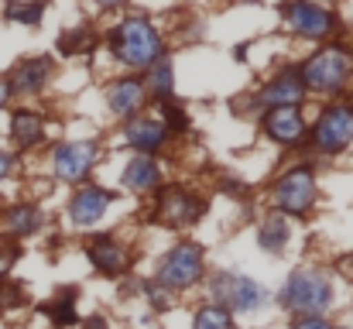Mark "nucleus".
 Returning <instances> with one entry per match:
<instances>
[{
	"label": "nucleus",
	"mask_w": 353,
	"mask_h": 329,
	"mask_svg": "<svg viewBox=\"0 0 353 329\" xmlns=\"http://www.w3.org/2000/svg\"><path fill=\"white\" fill-rule=\"evenodd\" d=\"M107 48L110 55L117 59V66H123L127 72H148L165 52V38H161V28L144 17V14H127L120 17L117 24L110 28L107 34Z\"/></svg>",
	"instance_id": "nucleus-1"
},
{
	"label": "nucleus",
	"mask_w": 353,
	"mask_h": 329,
	"mask_svg": "<svg viewBox=\"0 0 353 329\" xmlns=\"http://www.w3.org/2000/svg\"><path fill=\"white\" fill-rule=\"evenodd\" d=\"M299 76H302V83H305L309 93L340 97L353 79V45H347V41L319 45V48L299 66Z\"/></svg>",
	"instance_id": "nucleus-2"
},
{
	"label": "nucleus",
	"mask_w": 353,
	"mask_h": 329,
	"mask_svg": "<svg viewBox=\"0 0 353 329\" xmlns=\"http://www.w3.org/2000/svg\"><path fill=\"white\" fill-rule=\"evenodd\" d=\"M278 306L288 316L299 319H312V316H326V309L333 306V281L326 271L319 268H299L285 278L281 292H278Z\"/></svg>",
	"instance_id": "nucleus-3"
},
{
	"label": "nucleus",
	"mask_w": 353,
	"mask_h": 329,
	"mask_svg": "<svg viewBox=\"0 0 353 329\" xmlns=\"http://www.w3.org/2000/svg\"><path fill=\"white\" fill-rule=\"evenodd\" d=\"M319 196V182H316V168L312 165H295L288 172L278 175V182L271 186V203L274 213L288 219H302L312 213Z\"/></svg>",
	"instance_id": "nucleus-4"
},
{
	"label": "nucleus",
	"mask_w": 353,
	"mask_h": 329,
	"mask_svg": "<svg viewBox=\"0 0 353 329\" xmlns=\"http://www.w3.org/2000/svg\"><path fill=\"white\" fill-rule=\"evenodd\" d=\"M206 278V264H203V250L199 243L192 240H182L175 243L154 268V281L168 292H185V288H196L199 281Z\"/></svg>",
	"instance_id": "nucleus-5"
},
{
	"label": "nucleus",
	"mask_w": 353,
	"mask_h": 329,
	"mask_svg": "<svg viewBox=\"0 0 353 329\" xmlns=\"http://www.w3.org/2000/svg\"><path fill=\"white\" fill-rule=\"evenodd\" d=\"M103 148L97 137H79V141H62L52 151V175L65 186H83L93 168L100 165Z\"/></svg>",
	"instance_id": "nucleus-6"
},
{
	"label": "nucleus",
	"mask_w": 353,
	"mask_h": 329,
	"mask_svg": "<svg viewBox=\"0 0 353 329\" xmlns=\"http://www.w3.org/2000/svg\"><path fill=\"white\" fill-rule=\"evenodd\" d=\"M278 14L285 31H292L302 41H326L336 31V14L316 0H281Z\"/></svg>",
	"instance_id": "nucleus-7"
},
{
	"label": "nucleus",
	"mask_w": 353,
	"mask_h": 329,
	"mask_svg": "<svg viewBox=\"0 0 353 329\" xmlns=\"http://www.w3.org/2000/svg\"><path fill=\"white\" fill-rule=\"evenodd\" d=\"M210 295H213V306H223L227 312H236V316L257 312V309L271 299V292H268L261 281H254V278H247V275H230V271L213 275Z\"/></svg>",
	"instance_id": "nucleus-8"
},
{
	"label": "nucleus",
	"mask_w": 353,
	"mask_h": 329,
	"mask_svg": "<svg viewBox=\"0 0 353 329\" xmlns=\"http://www.w3.org/2000/svg\"><path fill=\"white\" fill-rule=\"evenodd\" d=\"M309 144L319 154H340L353 144V103L336 100L319 113V120L309 127Z\"/></svg>",
	"instance_id": "nucleus-9"
},
{
	"label": "nucleus",
	"mask_w": 353,
	"mask_h": 329,
	"mask_svg": "<svg viewBox=\"0 0 353 329\" xmlns=\"http://www.w3.org/2000/svg\"><path fill=\"white\" fill-rule=\"evenodd\" d=\"M305 97H309V90H305L299 69L285 66L264 86H257V93L243 103V113H264V110H274V107H302Z\"/></svg>",
	"instance_id": "nucleus-10"
},
{
	"label": "nucleus",
	"mask_w": 353,
	"mask_h": 329,
	"mask_svg": "<svg viewBox=\"0 0 353 329\" xmlns=\"http://www.w3.org/2000/svg\"><path fill=\"white\" fill-rule=\"evenodd\" d=\"M203 213H206V203H203L199 192H192L185 186H165L158 192V199H154V213L151 217L158 219V223H165V226L182 230V226L199 223Z\"/></svg>",
	"instance_id": "nucleus-11"
},
{
	"label": "nucleus",
	"mask_w": 353,
	"mask_h": 329,
	"mask_svg": "<svg viewBox=\"0 0 353 329\" xmlns=\"http://www.w3.org/2000/svg\"><path fill=\"white\" fill-rule=\"evenodd\" d=\"M120 141H123L127 148H134V154H151V158H158V154L168 148L172 134H168V127L161 123L158 113H137V117H130V120L123 123Z\"/></svg>",
	"instance_id": "nucleus-12"
},
{
	"label": "nucleus",
	"mask_w": 353,
	"mask_h": 329,
	"mask_svg": "<svg viewBox=\"0 0 353 329\" xmlns=\"http://www.w3.org/2000/svg\"><path fill=\"white\" fill-rule=\"evenodd\" d=\"M114 199H117V192H110L103 186H93V182H83L72 192L69 206H65V219L76 230H90V226H97L100 219L107 217V210L114 206Z\"/></svg>",
	"instance_id": "nucleus-13"
},
{
	"label": "nucleus",
	"mask_w": 353,
	"mask_h": 329,
	"mask_svg": "<svg viewBox=\"0 0 353 329\" xmlns=\"http://www.w3.org/2000/svg\"><path fill=\"white\" fill-rule=\"evenodd\" d=\"M261 127L264 134L281 144V148H302L309 141V123L302 107H274L268 113H261Z\"/></svg>",
	"instance_id": "nucleus-14"
},
{
	"label": "nucleus",
	"mask_w": 353,
	"mask_h": 329,
	"mask_svg": "<svg viewBox=\"0 0 353 329\" xmlns=\"http://www.w3.org/2000/svg\"><path fill=\"white\" fill-rule=\"evenodd\" d=\"M86 257H90V264H93L100 275H107V278H120V275L130 268V250L120 243L117 237H110V233L90 237V240H86Z\"/></svg>",
	"instance_id": "nucleus-15"
},
{
	"label": "nucleus",
	"mask_w": 353,
	"mask_h": 329,
	"mask_svg": "<svg viewBox=\"0 0 353 329\" xmlns=\"http://www.w3.org/2000/svg\"><path fill=\"white\" fill-rule=\"evenodd\" d=\"M52 69H55V62H52L48 55H28V59L14 62V69H10V76H7L10 93H21V97L41 93V90L48 86V79H52Z\"/></svg>",
	"instance_id": "nucleus-16"
},
{
	"label": "nucleus",
	"mask_w": 353,
	"mask_h": 329,
	"mask_svg": "<svg viewBox=\"0 0 353 329\" xmlns=\"http://www.w3.org/2000/svg\"><path fill=\"white\" fill-rule=\"evenodd\" d=\"M144 103H148V90H144V79L134 76V72L120 76V79H114V83L107 86V107H110V113L120 117V120L137 117V113L144 110Z\"/></svg>",
	"instance_id": "nucleus-17"
},
{
	"label": "nucleus",
	"mask_w": 353,
	"mask_h": 329,
	"mask_svg": "<svg viewBox=\"0 0 353 329\" xmlns=\"http://www.w3.org/2000/svg\"><path fill=\"white\" fill-rule=\"evenodd\" d=\"M120 186H123L127 192H137V196L154 192V189L161 186V165H158V158H151V154H134V158H127L123 168H120Z\"/></svg>",
	"instance_id": "nucleus-18"
},
{
	"label": "nucleus",
	"mask_w": 353,
	"mask_h": 329,
	"mask_svg": "<svg viewBox=\"0 0 353 329\" xmlns=\"http://www.w3.org/2000/svg\"><path fill=\"white\" fill-rule=\"evenodd\" d=\"M45 117L38 113V110H14L10 113V141L21 148V151H28V148H34V144H41L45 141Z\"/></svg>",
	"instance_id": "nucleus-19"
},
{
	"label": "nucleus",
	"mask_w": 353,
	"mask_h": 329,
	"mask_svg": "<svg viewBox=\"0 0 353 329\" xmlns=\"http://www.w3.org/2000/svg\"><path fill=\"white\" fill-rule=\"evenodd\" d=\"M288 240H292V223H288V217H281V213H264V217L257 219V247H261L264 254L278 257V254L288 247Z\"/></svg>",
	"instance_id": "nucleus-20"
},
{
	"label": "nucleus",
	"mask_w": 353,
	"mask_h": 329,
	"mask_svg": "<svg viewBox=\"0 0 353 329\" xmlns=\"http://www.w3.org/2000/svg\"><path fill=\"white\" fill-rule=\"evenodd\" d=\"M144 90H148V97H151L158 107H165V103L175 100V66H172L168 55H161V59L148 69V76H144Z\"/></svg>",
	"instance_id": "nucleus-21"
},
{
	"label": "nucleus",
	"mask_w": 353,
	"mask_h": 329,
	"mask_svg": "<svg viewBox=\"0 0 353 329\" xmlns=\"http://www.w3.org/2000/svg\"><path fill=\"white\" fill-rule=\"evenodd\" d=\"M3 226H7V233L14 240H21V237H31V233H38L45 226V213L34 203H17V206H10L3 213Z\"/></svg>",
	"instance_id": "nucleus-22"
},
{
	"label": "nucleus",
	"mask_w": 353,
	"mask_h": 329,
	"mask_svg": "<svg viewBox=\"0 0 353 329\" xmlns=\"http://www.w3.org/2000/svg\"><path fill=\"white\" fill-rule=\"evenodd\" d=\"M3 17L10 24H21V28H38L45 17V3L41 0H10L3 7Z\"/></svg>",
	"instance_id": "nucleus-23"
},
{
	"label": "nucleus",
	"mask_w": 353,
	"mask_h": 329,
	"mask_svg": "<svg viewBox=\"0 0 353 329\" xmlns=\"http://www.w3.org/2000/svg\"><path fill=\"white\" fill-rule=\"evenodd\" d=\"M76 288H62L59 295H55V302H52V323L59 329H69V326H76Z\"/></svg>",
	"instance_id": "nucleus-24"
},
{
	"label": "nucleus",
	"mask_w": 353,
	"mask_h": 329,
	"mask_svg": "<svg viewBox=\"0 0 353 329\" xmlns=\"http://www.w3.org/2000/svg\"><path fill=\"white\" fill-rule=\"evenodd\" d=\"M93 41H97V34H93L86 24H79V28H72V31H65V34L59 38V48H62L65 55H90Z\"/></svg>",
	"instance_id": "nucleus-25"
},
{
	"label": "nucleus",
	"mask_w": 353,
	"mask_h": 329,
	"mask_svg": "<svg viewBox=\"0 0 353 329\" xmlns=\"http://www.w3.org/2000/svg\"><path fill=\"white\" fill-rule=\"evenodd\" d=\"M192 329H234V316L223 306H203L192 319Z\"/></svg>",
	"instance_id": "nucleus-26"
},
{
	"label": "nucleus",
	"mask_w": 353,
	"mask_h": 329,
	"mask_svg": "<svg viewBox=\"0 0 353 329\" xmlns=\"http://www.w3.org/2000/svg\"><path fill=\"white\" fill-rule=\"evenodd\" d=\"M158 117H161V123L168 127V134H185V130H189V113L182 107H175V100L165 103V107H158Z\"/></svg>",
	"instance_id": "nucleus-27"
},
{
	"label": "nucleus",
	"mask_w": 353,
	"mask_h": 329,
	"mask_svg": "<svg viewBox=\"0 0 353 329\" xmlns=\"http://www.w3.org/2000/svg\"><path fill=\"white\" fill-rule=\"evenodd\" d=\"M21 257V247H17V240L14 237H0V281L10 275V268H14V261Z\"/></svg>",
	"instance_id": "nucleus-28"
},
{
	"label": "nucleus",
	"mask_w": 353,
	"mask_h": 329,
	"mask_svg": "<svg viewBox=\"0 0 353 329\" xmlns=\"http://www.w3.org/2000/svg\"><path fill=\"white\" fill-rule=\"evenodd\" d=\"M21 302H24V288L3 278V281H0V312H3V309H17Z\"/></svg>",
	"instance_id": "nucleus-29"
},
{
	"label": "nucleus",
	"mask_w": 353,
	"mask_h": 329,
	"mask_svg": "<svg viewBox=\"0 0 353 329\" xmlns=\"http://www.w3.org/2000/svg\"><path fill=\"white\" fill-rule=\"evenodd\" d=\"M295 329H336L326 316H312V319H299V326Z\"/></svg>",
	"instance_id": "nucleus-30"
},
{
	"label": "nucleus",
	"mask_w": 353,
	"mask_h": 329,
	"mask_svg": "<svg viewBox=\"0 0 353 329\" xmlns=\"http://www.w3.org/2000/svg\"><path fill=\"white\" fill-rule=\"evenodd\" d=\"M10 172H14V154L0 148V182H3V179H7Z\"/></svg>",
	"instance_id": "nucleus-31"
},
{
	"label": "nucleus",
	"mask_w": 353,
	"mask_h": 329,
	"mask_svg": "<svg viewBox=\"0 0 353 329\" xmlns=\"http://www.w3.org/2000/svg\"><path fill=\"white\" fill-rule=\"evenodd\" d=\"M10 97H14V93H10V83H7V79L0 76V110L7 107V103H10Z\"/></svg>",
	"instance_id": "nucleus-32"
},
{
	"label": "nucleus",
	"mask_w": 353,
	"mask_h": 329,
	"mask_svg": "<svg viewBox=\"0 0 353 329\" xmlns=\"http://www.w3.org/2000/svg\"><path fill=\"white\" fill-rule=\"evenodd\" d=\"M93 3H97L100 10H117V7H123L127 0H93Z\"/></svg>",
	"instance_id": "nucleus-33"
},
{
	"label": "nucleus",
	"mask_w": 353,
	"mask_h": 329,
	"mask_svg": "<svg viewBox=\"0 0 353 329\" xmlns=\"http://www.w3.org/2000/svg\"><path fill=\"white\" fill-rule=\"evenodd\" d=\"M83 329H110V326H107V319H103V316H93V319H86V323H83Z\"/></svg>",
	"instance_id": "nucleus-34"
}]
</instances>
